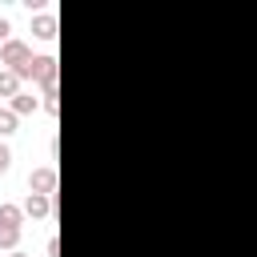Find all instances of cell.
I'll list each match as a JSON object with an SVG mask.
<instances>
[{"label":"cell","instance_id":"cell-14","mask_svg":"<svg viewBox=\"0 0 257 257\" xmlns=\"http://www.w3.org/2000/svg\"><path fill=\"white\" fill-rule=\"evenodd\" d=\"M8 257H28V253H20V249H12V253H8Z\"/></svg>","mask_w":257,"mask_h":257},{"label":"cell","instance_id":"cell-2","mask_svg":"<svg viewBox=\"0 0 257 257\" xmlns=\"http://www.w3.org/2000/svg\"><path fill=\"white\" fill-rule=\"evenodd\" d=\"M28 193H40V197H52L56 193V169L52 165H40L28 173Z\"/></svg>","mask_w":257,"mask_h":257},{"label":"cell","instance_id":"cell-8","mask_svg":"<svg viewBox=\"0 0 257 257\" xmlns=\"http://www.w3.org/2000/svg\"><path fill=\"white\" fill-rule=\"evenodd\" d=\"M20 221H24V209L12 201H0V225H20Z\"/></svg>","mask_w":257,"mask_h":257},{"label":"cell","instance_id":"cell-7","mask_svg":"<svg viewBox=\"0 0 257 257\" xmlns=\"http://www.w3.org/2000/svg\"><path fill=\"white\" fill-rule=\"evenodd\" d=\"M8 108H12L16 116H28V112H36V108H40V100H36L32 92H20V96H12V104H8Z\"/></svg>","mask_w":257,"mask_h":257},{"label":"cell","instance_id":"cell-6","mask_svg":"<svg viewBox=\"0 0 257 257\" xmlns=\"http://www.w3.org/2000/svg\"><path fill=\"white\" fill-rule=\"evenodd\" d=\"M20 92H24V88H20V76H16L12 68H0V96L12 100V96H20Z\"/></svg>","mask_w":257,"mask_h":257},{"label":"cell","instance_id":"cell-13","mask_svg":"<svg viewBox=\"0 0 257 257\" xmlns=\"http://www.w3.org/2000/svg\"><path fill=\"white\" fill-rule=\"evenodd\" d=\"M44 253H48V257H60V241H56V237H48V245H44Z\"/></svg>","mask_w":257,"mask_h":257},{"label":"cell","instance_id":"cell-12","mask_svg":"<svg viewBox=\"0 0 257 257\" xmlns=\"http://www.w3.org/2000/svg\"><path fill=\"white\" fill-rule=\"evenodd\" d=\"M8 165H12V149L0 141V173H8Z\"/></svg>","mask_w":257,"mask_h":257},{"label":"cell","instance_id":"cell-10","mask_svg":"<svg viewBox=\"0 0 257 257\" xmlns=\"http://www.w3.org/2000/svg\"><path fill=\"white\" fill-rule=\"evenodd\" d=\"M16 120H20V116H16V112H12V108H0V141H4V137H12V133H16Z\"/></svg>","mask_w":257,"mask_h":257},{"label":"cell","instance_id":"cell-11","mask_svg":"<svg viewBox=\"0 0 257 257\" xmlns=\"http://www.w3.org/2000/svg\"><path fill=\"white\" fill-rule=\"evenodd\" d=\"M8 40H12V20H8V16H0V48H4Z\"/></svg>","mask_w":257,"mask_h":257},{"label":"cell","instance_id":"cell-1","mask_svg":"<svg viewBox=\"0 0 257 257\" xmlns=\"http://www.w3.org/2000/svg\"><path fill=\"white\" fill-rule=\"evenodd\" d=\"M28 60H32V52H28V44H24V40H16V36L0 48V64H4V68H12L16 76L24 72V64H28Z\"/></svg>","mask_w":257,"mask_h":257},{"label":"cell","instance_id":"cell-5","mask_svg":"<svg viewBox=\"0 0 257 257\" xmlns=\"http://www.w3.org/2000/svg\"><path fill=\"white\" fill-rule=\"evenodd\" d=\"M32 36H36V40H56V16H52V12L36 16V20H32Z\"/></svg>","mask_w":257,"mask_h":257},{"label":"cell","instance_id":"cell-9","mask_svg":"<svg viewBox=\"0 0 257 257\" xmlns=\"http://www.w3.org/2000/svg\"><path fill=\"white\" fill-rule=\"evenodd\" d=\"M20 241V225H0V249H16Z\"/></svg>","mask_w":257,"mask_h":257},{"label":"cell","instance_id":"cell-3","mask_svg":"<svg viewBox=\"0 0 257 257\" xmlns=\"http://www.w3.org/2000/svg\"><path fill=\"white\" fill-rule=\"evenodd\" d=\"M60 64H56V56H32L28 64H24V72H20V80L28 76V80H44L48 72H56Z\"/></svg>","mask_w":257,"mask_h":257},{"label":"cell","instance_id":"cell-4","mask_svg":"<svg viewBox=\"0 0 257 257\" xmlns=\"http://www.w3.org/2000/svg\"><path fill=\"white\" fill-rule=\"evenodd\" d=\"M20 209H24V217H36V221H40V217H48V213H52V197H40V193H28V201H24Z\"/></svg>","mask_w":257,"mask_h":257}]
</instances>
